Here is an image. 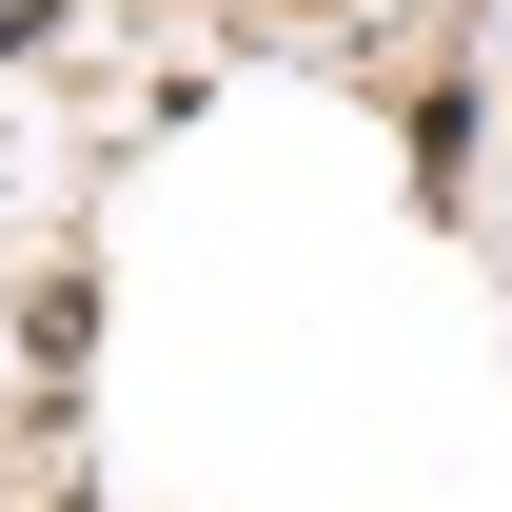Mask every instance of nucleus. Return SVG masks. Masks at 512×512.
<instances>
[{
  "instance_id": "f257e3e1",
  "label": "nucleus",
  "mask_w": 512,
  "mask_h": 512,
  "mask_svg": "<svg viewBox=\"0 0 512 512\" xmlns=\"http://www.w3.org/2000/svg\"><path fill=\"white\" fill-rule=\"evenodd\" d=\"M20 355H40V375H79V355H99V296H79V276H40V296H20Z\"/></svg>"
}]
</instances>
